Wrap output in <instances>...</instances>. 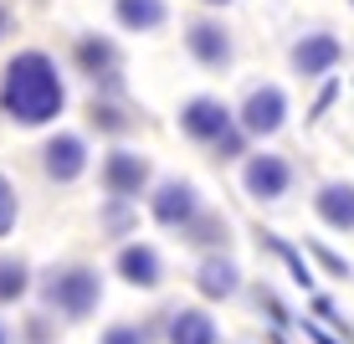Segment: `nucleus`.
Masks as SVG:
<instances>
[{
	"label": "nucleus",
	"mask_w": 354,
	"mask_h": 344,
	"mask_svg": "<svg viewBox=\"0 0 354 344\" xmlns=\"http://www.w3.org/2000/svg\"><path fill=\"white\" fill-rule=\"evenodd\" d=\"M144 180H149V165H144L139 154L118 150V154H108V159H103V185L113 190V195H139V190H144Z\"/></svg>",
	"instance_id": "obj_5"
},
{
	"label": "nucleus",
	"mask_w": 354,
	"mask_h": 344,
	"mask_svg": "<svg viewBox=\"0 0 354 344\" xmlns=\"http://www.w3.org/2000/svg\"><path fill=\"white\" fill-rule=\"evenodd\" d=\"M118 273H124L133 288H154V282H160V257H154V247H124L118 252Z\"/></svg>",
	"instance_id": "obj_13"
},
{
	"label": "nucleus",
	"mask_w": 354,
	"mask_h": 344,
	"mask_svg": "<svg viewBox=\"0 0 354 344\" xmlns=\"http://www.w3.org/2000/svg\"><path fill=\"white\" fill-rule=\"evenodd\" d=\"M0 344H10V334H6V324H0Z\"/></svg>",
	"instance_id": "obj_22"
},
{
	"label": "nucleus",
	"mask_w": 354,
	"mask_h": 344,
	"mask_svg": "<svg viewBox=\"0 0 354 344\" xmlns=\"http://www.w3.org/2000/svg\"><path fill=\"white\" fill-rule=\"evenodd\" d=\"M288 180H292V170H288V159H277V154H257L247 165V190L257 195V201H277V195L288 190Z\"/></svg>",
	"instance_id": "obj_6"
},
{
	"label": "nucleus",
	"mask_w": 354,
	"mask_h": 344,
	"mask_svg": "<svg viewBox=\"0 0 354 344\" xmlns=\"http://www.w3.org/2000/svg\"><path fill=\"white\" fill-rule=\"evenodd\" d=\"M21 293H26V267L0 262V298H21Z\"/></svg>",
	"instance_id": "obj_18"
},
{
	"label": "nucleus",
	"mask_w": 354,
	"mask_h": 344,
	"mask_svg": "<svg viewBox=\"0 0 354 344\" xmlns=\"http://www.w3.org/2000/svg\"><path fill=\"white\" fill-rule=\"evenodd\" d=\"M118 21L133 31H154L165 21V0H118Z\"/></svg>",
	"instance_id": "obj_16"
},
{
	"label": "nucleus",
	"mask_w": 354,
	"mask_h": 344,
	"mask_svg": "<svg viewBox=\"0 0 354 344\" xmlns=\"http://www.w3.org/2000/svg\"><path fill=\"white\" fill-rule=\"evenodd\" d=\"M103 344H144V329H133V324H118V329H108Z\"/></svg>",
	"instance_id": "obj_20"
},
{
	"label": "nucleus",
	"mask_w": 354,
	"mask_h": 344,
	"mask_svg": "<svg viewBox=\"0 0 354 344\" xmlns=\"http://www.w3.org/2000/svg\"><path fill=\"white\" fill-rule=\"evenodd\" d=\"M169 344H216V324L201 309L169 314Z\"/></svg>",
	"instance_id": "obj_12"
},
{
	"label": "nucleus",
	"mask_w": 354,
	"mask_h": 344,
	"mask_svg": "<svg viewBox=\"0 0 354 344\" xmlns=\"http://www.w3.org/2000/svg\"><path fill=\"white\" fill-rule=\"evenodd\" d=\"M180 129H185L190 139H216L221 144L231 134V108L216 103V98H190V103L180 108Z\"/></svg>",
	"instance_id": "obj_4"
},
{
	"label": "nucleus",
	"mask_w": 354,
	"mask_h": 344,
	"mask_svg": "<svg viewBox=\"0 0 354 344\" xmlns=\"http://www.w3.org/2000/svg\"><path fill=\"white\" fill-rule=\"evenodd\" d=\"M185 42H190V52L201 57L205 67H226L231 62V36L216 26V21H195V26L185 31Z\"/></svg>",
	"instance_id": "obj_9"
},
{
	"label": "nucleus",
	"mask_w": 354,
	"mask_h": 344,
	"mask_svg": "<svg viewBox=\"0 0 354 344\" xmlns=\"http://www.w3.org/2000/svg\"><path fill=\"white\" fill-rule=\"evenodd\" d=\"M283 118H288L283 88H257V93H247V103H241V129L257 134V139L277 134V129H283Z\"/></svg>",
	"instance_id": "obj_3"
},
{
	"label": "nucleus",
	"mask_w": 354,
	"mask_h": 344,
	"mask_svg": "<svg viewBox=\"0 0 354 344\" xmlns=\"http://www.w3.org/2000/svg\"><path fill=\"white\" fill-rule=\"evenodd\" d=\"M0 103H6V114L16 118V124H46V118L62 114V78H57L52 57L21 52L16 62L6 67Z\"/></svg>",
	"instance_id": "obj_1"
},
{
	"label": "nucleus",
	"mask_w": 354,
	"mask_h": 344,
	"mask_svg": "<svg viewBox=\"0 0 354 344\" xmlns=\"http://www.w3.org/2000/svg\"><path fill=\"white\" fill-rule=\"evenodd\" d=\"M10 226H16V190L0 180V237H6Z\"/></svg>",
	"instance_id": "obj_19"
},
{
	"label": "nucleus",
	"mask_w": 354,
	"mask_h": 344,
	"mask_svg": "<svg viewBox=\"0 0 354 344\" xmlns=\"http://www.w3.org/2000/svg\"><path fill=\"white\" fill-rule=\"evenodd\" d=\"M313 206H319V216L328 221V226L339 231H354V185H324L319 195H313Z\"/></svg>",
	"instance_id": "obj_11"
},
{
	"label": "nucleus",
	"mask_w": 354,
	"mask_h": 344,
	"mask_svg": "<svg viewBox=\"0 0 354 344\" xmlns=\"http://www.w3.org/2000/svg\"><path fill=\"white\" fill-rule=\"evenodd\" d=\"M211 6H226V0H211Z\"/></svg>",
	"instance_id": "obj_24"
},
{
	"label": "nucleus",
	"mask_w": 354,
	"mask_h": 344,
	"mask_svg": "<svg viewBox=\"0 0 354 344\" xmlns=\"http://www.w3.org/2000/svg\"><path fill=\"white\" fill-rule=\"evenodd\" d=\"M201 293L205 298H231V293H236V267L231 262H221V257H211V262H201Z\"/></svg>",
	"instance_id": "obj_15"
},
{
	"label": "nucleus",
	"mask_w": 354,
	"mask_h": 344,
	"mask_svg": "<svg viewBox=\"0 0 354 344\" xmlns=\"http://www.w3.org/2000/svg\"><path fill=\"white\" fill-rule=\"evenodd\" d=\"M262 242H267V247H272L277 257H283V262L292 267V278H298V282H303V288H308V282H313V273H308V267H303V257H298V252H292V247H288V242H283V237H262Z\"/></svg>",
	"instance_id": "obj_17"
},
{
	"label": "nucleus",
	"mask_w": 354,
	"mask_h": 344,
	"mask_svg": "<svg viewBox=\"0 0 354 344\" xmlns=\"http://www.w3.org/2000/svg\"><path fill=\"white\" fill-rule=\"evenodd\" d=\"M313 257H319V262L328 267V273H339V278H349V262L339 252H328V247H319V242H313Z\"/></svg>",
	"instance_id": "obj_21"
},
{
	"label": "nucleus",
	"mask_w": 354,
	"mask_h": 344,
	"mask_svg": "<svg viewBox=\"0 0 354 344\" xmlns=\"http://www.w3.org/2000/svg\"><path fill=\"white\" fill-rule=\"evenodd\" d=\"M339 52H344V46H339L328 31H313V36H303V42L292 46V67H298L303 78H319V72H328L339 62Z\"/></svg>",
	"instance_id": "obj_7"
},
{
	"label": "nucleus",
	"mask_w": 354,
	"mask_h": 344,
	"mask_svg": "<svg viewBox=\"0 0 354 344\" xmlns=\"http://www.w3.org/2000/svg\"><path fill=\"white\" fill-rule=\"evenodd\" d=\"M46 298H52L67 318H88V314H93V303H97V273H88V267H72V273L52 278Z\"/></svg>",
	"instance_id": "obj_2"
},
{
	"label": "nucleus",
	"mask_w": 354,
	"mask_h": 344,
	"mask_svg": "<svg viewBox=\"0 0 354 344\" xmlns=\"http://www.w3.org/2000/svg\"><path fill=\"white\" fill-rule=\"evenodd\" d=\"M82 165H88V150H82L77 134H57V139L46 144V175L52 180H77Z\"/></svg>",
	"instance_id": "obj_8"
},
{
	"label": "nucleus",
	"mask_w": 354,
	"mask_h": 344,
	"mask_svg": "<svg viewBox=\"0 0 354 344\" xmlns=\"http://www.w3.org/2000/svg\"><path fill=\"white\" fill-rule=\"evenodd\" d=\"M154 216H160L165 226H185V221H195V190L185 185V180L160 185V195H154Z\"/></svg>",
	"instance_id": "obj_10"
},
{
	"label": "nucleus",
	"mask_w": 354,
	"mask_h": 344,
	"mask_svg": "<svg viewBox=\"0 0 354 344\" xmlns=\"http://www.w3.org/2000/svg\"><path fill=\"white\" fill-rule=\"evenodd\" d=\"M0 31H6V10H0Z\"/></svg>",
	"instance_id": "obj_23"
},
{
	"label": "nucleus",
	"mask_w": 354,
	"mask_h": 344,
	"mask_svg": "<svg viewBox=\"0 0 354 344\" xmlns=\"http://www.w3.org/2000/svg\"><path fill=\"white\" fill-rule=\"evenodd\" d=\"M77 62L88 67L93 78H108V82L118 78V52H113V42H103V36H88V42L77 46Z\"/></svg>",
	"instance_id": "obj_14"
}]
</instances>
